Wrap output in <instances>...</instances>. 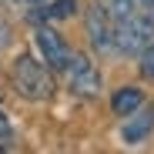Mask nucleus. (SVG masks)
<instances>
[{"label":"nucleus","mask_w":154,"mask_h":154,"mask_svg":"<svg viewBox=\"0 0 154 154\" xmlns=\"http://www.w3.org/2000/svg\"><path fill=\"white\" fill-rule=\"evenodd\" d=\"M37 50L44 54L47 67H54V70H64V67L70 64V50H67V44L60 40V34H54L50 27H40V30H37Z\"/></svg>","instance_id":"obj_4"},{"label":"nucleus","mask_w":154,"mask_h":154,"mask_svg":"<svg viewBox=\"0 0 154 154\" xmlns=\"http://www.w3.org/2000/svg\"><path fill=\"white\" fill-rule=\"evenodd\" d=\"M111 30H114V23H111V17H107V7H91V14H87V34H91V44L97 47V50H107L111 47Z\"/></svg>","instance_id":"obj_5"},{"label":"nucleus","mask_w":154,"mask_h":154,"mask_svg":"<svg viewBox=\"0 0 154 154\" xmlns=\"http://www.w3.org/2000/svg\"><path fill=\"white\" fill-rule=\"evenodd\" d=\"M14 87L20 97L27 100H47L54 94V81H50V74L44 70L40 60H34L30 54H20L14 60Z\"/></svg>","instance_id":"obj_1"},{"label":"nucleus","mask_w":154,"mask_h":154,"mask_svg":"<svg viewBox=\"0 0 154 154\" xmlns=\"http://www.w3.org/2000/svg\"><path fill=\"white\" fill-rule=\"evenodd\" d=\"M74 10H77V0H57L47 10H34V20H64V17H74Z\"/></svg>","instance_id":"obj_8"},{"label":"nucleus","mask_w":154,"mask_h":154,"mask_svg":"<svg viewBox=\"0 0 154 154\" xmlns=\"http://www.w3.org/2000/svg\"><path fill=\"white\" fill-rule=\"evenodd\" d=\"M34 4H40V0H34Z\"/></svg>","instance_id":"obj_15"},{"label":"nucleus","mask_w":154,"mask_h":154,"mask_svg":"<svg viewBox=\"0 0 154 154\" xmlns=\"http://www.w3.org/2000/svg\"><path fill=\"white\" fill-rule=\"evenodd\" d=\"M154 34V10L137 17V10L127 17V20H117L114 30H111V44L117 50H124V54H134V50H141Z\"/></svg>","instance_id":"obj_2"},{"label":"nucleus","mask_w":154,"mask_h":154,"mask_svg":"<svg viewBox=\"0 0 154 154\" xmlns=\"http://www.w3.org/2000/svg\"><path fill=\"white\" fill-rule=\"evenodd\" d=\"M141 74L147 77V81H154V44L144 47V54H141Z\"/></svg>","instance_id":"obj_10"},{"label":"nucleus","mask_w":154,"mask_h":154,"mask_svg":"<svg viewBox=\"0 0 154 154\" xmlns=\"http://www.w3.org/2000/svg\"><path fill=\"white\" fill-rule=\"evenodd\" d=\"M7 40V27H4V23H0V44H4Z\"/></svg>","instance_id":"obj_12"},{"label":"nucleus","mask_w":154,"mask_h":154,"mask_svg":"<svg viewBox=\"0 0 154 154\" xmlns=\"http://www.w3.org/2000/svg\"><path fill=\"white\" fill-rule=\"evenodd\" d=\"M70 60H74V64H67V70H70V91L81 94V97H97L100 94V74H97L94 60L84 57V54H77Z\"/></svg>","instance_id":"obj_3"},{"label":"nucleus","mask_w":154,"mask_h":154,"mask_svg":"<svg viewBox=\"0 0 154 154\" xmlns=\"http://www.w3.org/2000/svg\"><path fill=\"white\" fill-rule=\"evenodd\" d=\"M4 4H20V0H4Z\"/></svg>","instance_id":"obj_13"},{"label":"nucleus","mask_w":154,"mask_h":154,"mask_svg":"<svg viewBox=\"0 0 154 154\" xmlns=\"http://www.w3.org/2000/svg\"><path fill=\"white\" fill-rule=\"evenodd\" d=\"M141 4H151V7H154V0H141Z\"/></svg>","instance_id":"obj_14"},{"label":"nucleus","mask_w":154,"mask_h":154,"mask_svg":"<svg viewBox=\"0 0 154 154\" xmlns=\"http://www.w3.org/2000/svg\"><path fill=\"white\" fill-rule=\"evenodd\" d=\"M154 131V111H134V117L124 124V131H121V137H124V144H141V141H147V134Z\"/></svg>","instance_id":"obj_6"},{"label":"nucleus","mask_w":154,"mask_h":154,"mask_svg":"<svg viewBox=\"0 0 154 154\" xmlns=\"http://www.w3.org/2000/svg\"><path fill=\"white\" fill-rule=\"evenodd\" d=\"M134 14V0H111V7H107V17H111V23H117V20H127Z\"/></svg>","instance_id":"obj_9"},{"label":"nucleus","mask_w":154,"mask_h":154,"mask_svg":"<svg viewBox=\"0 0 154 154\" xmlns=\"http://www.w3.org/2000/svg\"><path fill=\"white\" fill-rule=\"evenodd\" d=\"M141 104H144V94H141L137 87H124V91H117V94L111 97V111L121 114V117L141 111Z\"/></svg>","instance_id":"obj_7"},{"label":"nucleus","mask_w":154,"mask_h":154,"mask_svg":"<svg viewBox=\"0 0 154 154\" xmlns=\"http://www.w3.org/2000/svg\"><path fill=\"white\" fill-rule=\"evenodd\" d=\"M10 134H14V127H10V121H7V114L0 111V141H7Z\"/></svg>","instance_id":"obj_11"}]
</instances>
